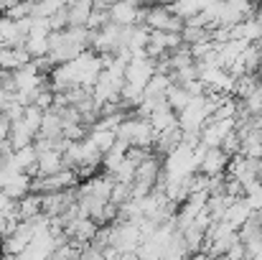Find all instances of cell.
I'll return each instance as SVG.
<instances>
[{
  "mask_svg": "<svg viewBox=\"0 0 262 260\" xmlns=\"http://www.w3.org/2000/svg\"><path fill=\"white\" fill-rule=\"evenodd\" d=\"M79 184L77 173L72 169H61L49 176H31V191L33 194H54V191H69Z\"/></svg>",
  "mask_w": 262,
  "mask_h": 260,
  "instance_id": "obj_1",
  "label": "cell"
},
{
  "mask_svg": "<svg viewBox=\"0 0 262 260\" xmlns=\"http://www.w3.org/2000/svg\"><path fill=\"white\" fill-rule=\"evenodd\" d=\"M143 10H145V5H138L133 0H117L107 8V18H110L112 26L130 28V26L143 23Z\"/></svg>",
  "mask_w": 262,
  "mask_h": 260,
  "instance_id": "obj_2",
  "label": "cell"
},
{
  "mask_svg": "<svg viewBox=\"0 0 262 260\" xmlns=\"http://www.w3.org/2000/svg\"><path fill=\"white\" fill-rule=\"evenodd\" d=\"M229 166V156L222 151V148H204L201 151V158H199V171L201 176L211 178V176H224Z\"/></svg>",
  "mask_w": 262,
  "mask_h": 260,
  "instance_id": "obj_3",
  "label": "cell"
},
{
  "mask_svg": "<svg viewBox=\"0 0 262 260\" xmlns=\"http://www.w3.org/2000/svg\"><path fill=\"white\" fill-rule=\"evenodd\" d=\"M61 169H67L61 151H54V148L36 151V171H33V176H49V173H56Z\"/></svg>",
  "mask_w": 262,
  "mask_h": 260,
  "instance_id": "obj_4",
  "label": "cell"
},
{
  "mask_svg": "<svg viewBox=\"0 0 262 260\" xmlns=\"http://www.w3.org/2000/svg\"><path fill=\"white\" fill-rule=\"evenodd\" d=\"M33 141H36V133H33L20 117L10 123V130H8V141H5V143H8L13 151L26 148V146H33Z\"/></svg>",
  "mask_w": 262,
  "mask_h": 260,
  "instance_id": "obj_5",
  "label": "cell"
},
{
  "mask_svg": "<svg viewBox=\"0 0 262 260\" xmlns=\"http://www.w3.org/2000/svg\"><path fill=\"white\" fill-rule=\"evenodd\" d=\"M31 56L23 46H5L0 49V72H15L23 64H28Z\"/></svg>",
  "mask_w": 262,
  "mask_h": 260,
  "instance_id": "obj_6",
  "label": "cell"
},
{
  "mask_svg": "<svg viewBox=\"0 0 262 260\" xmlns=\"http://www.w3.org/2000/svg\"><path fill=\"white\" fill-rule=\"evenodd\" d=\"M250 214H252V209L247 207V202H245V199H234V202L229 204L227 214H224V222H227L232 230H239L242 222H245Z\"/></svg>",
  "mask_w": 262,
  "mask_h": 260,
  "instance_id": "obj_7",
  "label": "cell"
},
{
  "mask_svg": "<svg viewBox=\"0 0 262 260\" xmlns=\"http://www.w3.org/2000/svg\"><path fill=\"white\" fill-rule=\"evenodd\" d=\"M191 97H193V94H191L186 87H181V85H171L168 89H166V102H168V107L173 110L176 115H178V112L191 102Z\"/></svg>",
  "mask_w": 262,
  "mask_h": 260,
  "instance_id": "obj_8",
  "label": "cell"
},
{
  "mask_svg": "<svg viewBox=\"0 0 262 260\" xmlns=\"http://www.w3.org/2000/svg\"><path fill=\"white\" fill-rule=\"evenodd\" d=\"M23 49L28 51V56H31V59H41V56H46V54H49V36L31 33V36H26Z\"/></svg>",
  "mask_w": 262,
  "mask_h": 260,
  "instance_id": "obj_9",
  "label": "cell"
},
{
  "mask_svg": "<svg viewBox=\"0 0 262 260\" xmlns=\"http://www.w3.org/2000/svg\"><path fill=\"white\" fill-rule=\"evenodd\" d=\"M64 5H67V0H31V15L33 18H51Z\"/></svg>",
  "mask_w": 262,
  "mask_h": 260,
  "instance_id": "obj_10",
  "label": "cell"
},
{
  "mask_svg": "<svg viewBox=\"0 0 262 260\" xmlns=\"http://www.w3.org/2000/svg\"><path fill=\"white\" fill-rule=\"evenodd\" d=\"M5 18H10V21H20V18H28L31 15V3L28 0H18V3H10L8 8H5V13H3Z\"/></svg>",
  "mask_w": 262,
  "mask_h": 260,
  "instance_id": "obj_11",
  "label": "cell"
},
{
  "mask_svg": "<svg viewBox=\"0 0 262 260\" xmlns=\"http://www.w3.org/2000/svg\"><path fill=\"white\" fill-rule=\"evenodd\" d=\"M8 130H10V120L0 112V143H3V141H8Z\"/></svg>",
  "mask_w": 262,
  "mask_h": 260,
  "instance_id": "obj_12",
  "label": "cell"
},
{
  "mask_svg": "<svg viewBox=\"0 0 262 260\" xmlns=\"http://www.w3.org/2000/svg\"><path fill=\"white\" fill-rule=\"evenodd\" d=\"M67 3H77V0H67Z\"/></svg>",
  "mask_w": 262,
  "mask_h": 260,
  "instance_id": "obj_13",
  "label": "cell"
}]
</instances>
